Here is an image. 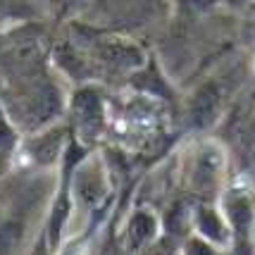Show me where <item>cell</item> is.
Here are the masks:
<instances>
[{
  "instance_id": "obj_1",
  "label": "cell",
  "mask_w": 255,
  "mask_h": 255,
  "mask_svg": "<svg viewBox=\"0 0 255 255\" xmlns=\"http://www.w3.org/2000/svg\"><path fill=\"white\" fill-rule=\"evenodd\" d=\"M253 239H255V227H253Z\"/></svg>"
}]
</instances>
